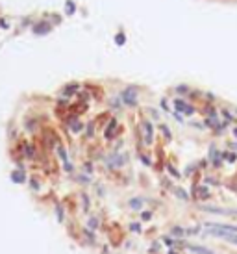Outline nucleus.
<instances>
[{"label":"nucleus","instance_id":"f3484780","mask_svg":"<svg viewBox=\"0 0 237 254\" xmlns=\"http://www.w3.org/2000/svg\"><path fill=\"white\" fill-rule=\"evenodd\" d=\"M169 171H171V174H172V176H178V171H174L172 167H169Z\"/></svg>","mask_w":237,"mask_h":254},{"label":"nucleus","instance_id":"9b49d317","mask_svg":"<svg viewBox=\"0 0 237 254\" xmlns=\"http://www.w3.org/2000/svg\"><path fill=\"white\" fill-rule=\"evenodd\" d=\"M176 195H178L180 199H184V200H187V195H185V191H184V189H176Z\"/></svg>","mask_w":237,"mask_h":254},{"label":"nucleus","instance_id":"20e7f679","mask_svg":"<svg viewBox=\"0 0 237 254\" xmlns=\"http://www.w3.org/2000/svg\"><path fill=\"white\" fill-rule=\"evenodd\" d=\"M143 128H145V141L150 143V141H152V124H150V123H145Z\"/></svg>","mask_w":237,"mask_h":254},{"label":"nucleus","instance_id":"dca6fc26","mask_svg":"<svg viewBox=\"0 0 237 254\" xmlns=\"http://www.w3.org/2000/svg\"><path fill=\"white\" fill-rule=\"evenodd\" d=\"M67 7H69V9H67L69 13H72V11H74V9H72V2H69V4H67Z\"/></svg>","mask_w":237,"mask_h":254},{"label":"nucleus","instance_id":"f8f14e48","mask_svg":"<svg viewBox=\"0 0 237 254\" xmlns=\"http://www.w3.org/2000/svg\"><path fill=\"white\" fill-rule=\"evenodd\" d=\"M141 204H143L141 200H130V206H132V208H139Z\"/></svg>","mask_w":237,"mask_h":254},{"label":"nucleus","instance_id":"4468645a","mask_svg":"<svg viewBox=\"0 0 237 254\" xmlns=\"http://www.w3.org/2000/svg\"><path fill=\"white\" fill-rule=\"evenodd\" d=\"M161 130H163V132H165V136L171 139V132H169V128H167V126H161Z\"/></svg>","mask_w":237,"mask_h":254},{"label":"nucleus","instance_id":"2eb2a0df","mask_svg":"<svg viewBox=\"0 0 237 254\" xmlns=\"http://www.w3.org/2000/svg\"><path fill=\"white\" fill-rule=\"evenodd\" d=\"M172 234H176V236H182V234H184V230H182V228H174V230H172Z\"/></svg>","mask_w":237,"mask_h":254},{"label":"nucleus","instance_id":"f257e3e1","mask_svg":"<svg viewBox=\"0 0 237 254\" xmlns=\"http://www.w3.org/2000/svg\"><path fill=\"white\" fill-rule=\"evenodd\" d=\"M208 234L217 236V238H222V239H226V241L237 245V234H228V232H222V230H217V228H208Z\"/></svg>","mask_w":237,"mask_h":254},{"label":"nucleus","instance_id":"1a4fd4ad","mask_svg":"<svg viewBox=\"0 0 237 254\" xmlns=\"http://www.w3.org/2000/svg\"><path fill=\"white\" fill-rule=\"evenodd\" d=\"M13 180L22 182V180H24V174H22V173H13Z\"/></svg>","mask_w":237,"mask_h":254},{"label":"nucleus","instance_id":"39448f33","mask_svg":"<svg viewBox=\"0 0 237 254\" xmlns=\"http://www.w3.org/2000/svg\"><path fill=\"white\" fill-rule=\"evenodd\" d=\"M174 106H176V110H178V111H184V113H185V111H187V108H189V106H187L184 100H178V98H176Z\"/></svg>","mask_w":237,"mask_h":254},{"label":"nucleus","instance_id":"0eeeda50","mask_svg":"<svg viewBox=\"0 0 237 254\" xmlns=\"http://www.w3.org/2000/svg\"><path fill=\"white\" fill-rule=\"evenodd\" d=\"M50 30V26H35V33H46Z\"/></svg>","mask_w":237,"mask_h":254},{"label":"nucleus","instance_id":"9d476101","mask_svg":"<svg viewBox=\"0 0 237 254\" xmlns=\"http://www.w3.org/2000/svg\"><path fill=\"white\" fill-rule=\"evenodd\" d=\"M198 195H200V199H208V189H206V187H200V189H198Z\"/></svg>","mask_w":237,"mask_h":254},{"label":"nucleus","instance_id":"423d86ee","mask_svg":"<svg viewBox=\"0 0 237 254\" xmlns=\"http://www.w3.org/2000/svg\"><path fill=\"white\" fill-rule=\"evenodd\" d=\"M115 126H117V123H115V121H111V123H109V126H108V130H106V137H111V136H113Z\"/></svg>","mask_w":237,"mask_h":254},{"label":"nucleus","instance_id":"ddd939ff","mask_svg":"<svg viewBox=\"0 0 237 254\" xmlns=\"http://www.w3.org/2000/svg\"><path fill=\"white\" fill-rule=\"evenodd\" d=\"M80 128H82V124H80V123H76V124H72V130H74V132H80Z\"/></svg>","mask_w":237,"mask_h":254},{"label":"nucleus","instance_id":"a211bd4d","mask_svg":"<svg viewBox=\"0 0 237 254\" xmlns=\"http://www.w3.org/2000/svg\"><path fill=\"white\" fill-rule=\"evenodd\" d=\"M234 134H235V136H237V128H235V130H234Z\"/></svg>","mask_w":237,"mask_h":254},{"label":"nucleus","instance_id":"6e6552de","mask_svg":"<svg viewBox=\"0 0 237 254\" xmlns=\"http://www.w3.org/2000/svg\"><path fill=\"white\" fill-rule=\"evenodd\" d=\"M124 41H126V39H124V35H122V33H119V35L115 37V43H117V45H124Z\"/></svg>","mask_w":237,"mask_h":254},{"label":"nucleus","instance_id":"f03ea898","mask_svg":"<svg viewBox=\"0 0 237 254\" xmlns=\"http://www.w3.org/2000/svg\"><path fill=\"white\" fill-rule=\"evenodd\" d=\"M122 100H124L128 106H133V104L137 102V93H135V89H133V87L124 89V91H122Z\"/></svg>","mask_w":237,"mask_h":254},{"label":"nucleus","instance_id":"7ed1b4c3","mask_svg":"<svg viewBox=\"0 0 237 254\" xmlns=\"http://www.w3.org/2000/svg\"><path fill=\"white\" fill-rule=\"evenodd\" d=\"M187 251H191L193 254H213L209 249H204V247H198V245H185Z\"/></svg>","mask_w":237,"mask_h":254}]
</instances>
